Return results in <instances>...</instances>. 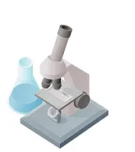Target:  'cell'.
<instances>
[{
  "label": "cell",
  "instance_id": "obj_1",
  "mask_svg": "<svg viewBox=\"0 0 135 152\" xmlns=\"http://www.w3.org/2000/svg\"><path fill=\"white\" fill-rule=\"evenodd\" d=\"M53 83V81L51 80V79H47V78H44L43 79V83H42V86L45 89H47L51 86V84Z\"/></svg>",
  "mask_w": 135,
  "mask_h": 152
},
{
  "label": "cell",
  "instance_id": "obj_2",
  "mask_svg": "<svg viewBox=\"0 0 135 152\" xmlns=\"http://www.w3.org/2000/svg\"><path fill=\"white\" fill-rule=\"evenodd\" d=\"M61 80L60 79H56V80L53 81V87L54 90H59L61 87Z\"/></svg>",
  "mask_w": 135,
  "mask_h": 152
}]
</instances>
